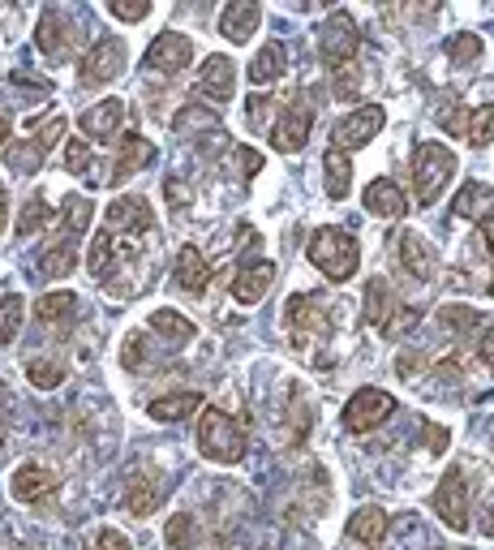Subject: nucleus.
Returning <instances> with one entry per match:
<instances>
[{"label":"nucleus","mask_w":494,"mask_h":550,"mask_svg":"<svg viewBox=\"0 0 494 550\" xmlns=\"http://www.w3.org/2000/svg\"><path fill=\"white\" fill-rule=\"evenodd\" d=\"M305 254H310V263L327 275L331 284H344L357 275V263H361V250L357 241L344 233V228H318V233H310V245H305Z\"/></svg>","instance_id":"f257e3e1"},{"label":"nucleus","mask_w":494,"mask_h":550,"mask_svg":"<svg viewBox=\"0 0 494 550\" xmlns=\"http://www.w3.org/2000/svg\"><path fill=\"white\" fill-rule=\"evenodd\" d=\"M198 447L215 465H241L250 443H245V430L232 422L224 409L211 404V409H202V417H198Z\"/></svg>","instance_id":"f03ea898"},{"label":"nucleus","mask_w":494,"mask_h":550,"mask_svg":"<svg viewBox=\"0 0 494 550\" xmlns=\"http://www.w3.org/2000/svg\"><path fill=\"white\" fill-rule=\"evenodd\" d=\"M452 177H456V155L447 151L443 142H417V151H413V185H417L421 207H434Z\"/></svg>","instance_id":"7ed1b4c3"},{"label":"nucleus","mask_w":494,"mask_h":550,"mask_svg":"<svg viewBox=\"0 0 494 550\" xmlns=\"http://www.w3.org/2000/svg\"><path fill=\"white\" fill-rule=\"evenodd\" d=\"M284 323H288V336H293V344L305 353L310 344H323L331 336V314L327 306L318 301L314 293H297V297H288V306H284Z\"/></svg>","instance_id":"20e7f679"},{"label":"nucleus","mask_w":494,"mask_h":550,"mask_svg":"<svg viewBox=\"0 0 494 550\" xmlns=\"http://www.w3.org/2000/svg\"><path fill=\"white\" fill-rule=\"evenodd\" d=\"M357 48H361V35H357V22L348 18L344 9L327 13V22L318 26V56H323L327 69H344L357 61Z\"/></svg>","instance_id":"39448f33"},{"label":"nucleus","mask_w":494,"mask_h":550,"mask_svg":"<svg viewBox=\"0 0 494 550\" xmlns=\"http://www.w3.org/2000/svg\"><path fill=\"white\" fill-rule=\"evenodd\" d=\"M383 125H387V108L383 104H361V108L348 112V117L336 121V129H331V147H336V151H361L366 142L379 138Z\"/></svg>","instance_id":"423d86ee"},{"label":"nucleus","mask_w":494,"mask_h":550,"mask_svg":"<svg viewBox=\"0 0 494 550\" xmlns=\"http://www.w3.org/2000/svg\"><path fill=\"white\" fill-rule=\"evenodd\" d=\"M391 413H396V396H387L383 387H361V392H353L344 404V426L353 434H370V430H379Z\"/></svg>","instance_id":"0eeeda50"},{"label":"nucleus","mask_w":494,"mask_h":550,"mask_svg":"<svg viewBox=\"0 0 494 550\" xmlns=\"http://www.w3.org/2000/svg\"><path fill=\"white\" fill-rule=\"evenodd\" d=\"M104 224L112 237H151L155 233V211L147 198L138 194H125V198H112V207L104 211Z\"/></svg>","instance_id":"6e6552de"},{"label":"nucleus","mask_w":494,"mask_h":550,"mask_svg":"<svg viewBox=\"0 0 494 550\" xmlns=\"http://www.w3.org/2000/svg\"><path fill=\"white\" fill-rule=\"evenodd\" d=\"M310 129H314V108L305 104V95H297L293 104H284L280 121L271 129V147L284 151V155H297L305 142H310Z\"/></svg>","instance_id":"1a4fd4ad"},{"label":"nucleus","mask_w":494,"mask_h":550,"mask_svg":"<svg viewBox=\"0 0 494 550\" xmlns=\"http://www.w3.org/2000/svg\"><path fill=\"white\" fill-rule=\"evenodd\" d=\"M125 61H129V52H125V39H99L91 52L82 56V86H108L116 74H125Z\"/></svg>","instance_id":"9d476101"},{"label":"nucleus","mask_w":494,"mask_h":550,"mask_svg":"<svg viewBox=\"0 0 494 550\" xmlns=\"http://www.w3.org/2000/svg\"><path fill=\"white\" fill-rule=\"evenodd\" d=\"M434 512H439V520L447 529L464 533L469 529V482H464L460 469H447L439 490H434Z\"/></svg>","instance_id":"9b49d317"},{"label":"nucleus","mask_w":494,"mask_h":550,"mask_svg":"<svg viewBox=\"0 0 494 550\" xmlns=\"http://www.w3.org/2000/svg\"><path fill=\"white\" fill-rule=\"evenodd\" d=\"M190 61H194V43L181 31L155 35V43L147 48V69H155V74H181V69H190Z\"/></svg>","instance_id":"f8f14e48"},{"label":"nucleus","mask_w":494,"mask_h":550,"mask_svg":"<svg viewBox=\"0 0 494 550\" xmlns=\"http://www.w3.org/2000/svg\"><path fill=\"white\" fill-rule=\"evenodd\" d=\"M121 125H125V99H99L95 108H86L82 117H78V129L91 142H112V138H121Z\"/></svg>","instance_id":"ddd939ff"},{"label":"nucleus","mask_w":494,"mask_h":550,"mask_svg":"<svg viewBox=\"0 0 494 550\" xmlns=\"http://www.w3.org/2000/svg\"><path fill=\"white\" fill-rule=\"evenodd\" d=\"M155 159V147L142 134H121L116 138V159H112V172H108V181L112 185H121L129 181L134 172H142Z\"/></svg>","instance_id":"4468645a"},{"label":"nucleus","mask_w":494,"mask_h":550,"mask_svg":"<svg viewBox=\"0 0 494 550\" xmlns=\"http://www.w3.org/2000/svg\"><path fill=\"white\" fill-rule=\"evenodd\" d=\"M237 91V65L228 56H207L198 69V95H207L211 104H228Z\"/></svg>","instance_id":"2eb2a0df"},{"label":"nucleus","mask_w":494,"mask_h":550,"mask_svg":"<svg viewBox=\"0 0 494 550\" xmlns=\"http://www.w3.org/2000/svg\"><path fill=\"white\" fill-rule=\"evenodd\" d=\"M452 211L460 215V220L486 228V224H494V190L482 185V181H464L456 202H452Z\"/></svg>","instance_id":"dca6fc26"},{"label":"nucleus","mask_w":494,"mask_h":550,"mask_svg":"<svg viewBox=\"0 0 494 550\" xmlns=\"http://www.w3.org/2000/svg\"><path fill=\"white\" fill-rule=\"evenodd\" d=\"M258 22H263V5L258 0H232L220 13V35L232 43H245L258 31Z\"/></svg>","instance_id":"f3484780"},{"label":"nucleus","mask_w":494,"mask_h":550,"mask_svg":"<svg viewBox=\"0 0 494 550\" xmlns=\"http://www.w3.org/2000/svg\"><path fill=\"white\" fill-rule=\"evenodd\" d=\"M361 202H366V211L379 215V220H400V215L409 211V198H404V190H400L396 181H387V177L370 181L366 194H361Z\"/></svg>","instance_id":"a211bd4d"},{"label":"nucleus","mask_w":494,"mask_h":550,"mask_svg":"<svg viewBox=\"0 0 494 550\" xmlns=\"http://www.w3.org/2000/svg\"><path fill=\"white\" fill-rule=\"evenodd\" d=\"M275 284V263H245L237 271V280H232V297L241 301V306H258V301L267 297V288Z\"/></svg>","instance_id":"6ab92c4d"},{"label":"nucleus","mask_w":494,"mask_h":550,"mask_svg":"<svg viewBox=\"0 0 494 550\" xmlns=\"http://www.w3.org/2000/svg\"><path fill=\"white\" fill-rule=\"evenodd\" d=\"M172 275H177V284L185 293H207V284H211V267H207V258H202L198 245H181L177 263H172Z\"/></svg>","instance_id":"aec40b11"},{"label":"nucleus","mask_w":494,"mask_h":550,"mask_svg":"<svg viewBox=\"0 0 494 550\" xmlns=\"http://www.w3.org/2000/svg\"><path fill=\"white\" fill-rule=\"evenodd\" d=\"M396 245H400V263H404V271H409L413 280H434V254H430L426 237H421V233H400Z\"/></svg>","instance_id":"412c9836"},{"label":"nucleus","mask_w":494,"mask_h":550,"mask_svg":"<svg viewBox=\"0 0 494 550\" xmlns=\"http://www.w3.org/2000/svg\"><path fill=\"white\" fill-rule=\"evenodd\" d=\"M9 490H13V499H22V503H39V499H48L56 490V477L43 465H22L18 473H13Z\"/></svg>","instance_id":"4be33fe9"},{"label":"nucleus","mask_w":494,"mask_h":550,"mask_svg":"<svg viewBox=\"0 0 494 550\" xmlns=\"http://www.w3.org/2000/svg\"><path fill=\"white\" fill-rule=\"evenodd\" d=\"M348 538L361 542V546H379L387 538V512L366 503V508H357L353 520H348Z\"/></svg>","instance_id":"5701e85b"},{"label":"nucleus","mask_w":494,"mask_h":550,"mask_svg":"<svg viewBox=\"0 0 494 550\" xmlns=\"http://www.w3.org/2000/svg\"><path fill=\"white\" fill-rule=\"evenodd\" d=\"M323 185H327V198H336V202L348 198V190H353V159L336 147L323 155Z\"/></svg>","instance_id":"b1692460"},{"label":"nucleus","mask_w":494,"mask_h":550,"mask_svg":"<svg viewBox=\"0 0 494 550\" xmlns=\"http://www.w3.org/2000/svg\"><path fill=\"white\" fill-rule=\"evenodd\" d=\"M159 503H164V482H159V477H134V482H129V490H125V508L134 512V516H151Z\"/></svg>","instance_id":"393cba45"},{"label":"nucleus","mask_w":494,"mask_h":550,"mask_svg":"<svg viewBox=\"0 0 494 550\" xmlns=\"http://www.w3.org/2000/svg\"><path fill=\"white\" fill-rule=\"evenodd\" d=\"M202 409V396L198 392H172V396H159L147 404V413L155 417V422H185L190 413Z\"/></svg>","instance_id":"a878e982"},{"label":"nucleus","mask_w":494,"mask_h":550,"mask_svg":"<svg viewBox=\"0 0 494 550\" xmlns=\"http://www.w3.org/2000/svg\"><path fill=\"white\" fill-rule=\"evenodd\" d=\"M35 314H39V323H56V327H65V323H74L78 318V297L74 293H43L35 301Z\"/></svg>","instance_id":"bb28decb"},{"label":"nucleus","mask_w":494,"mask_h":550,"mask_svg":"<svg viewBox=\"0 0 494 550\" xmlns=\"http://www.w3.org/2000/svg\"><path fill=\"white\" fill-rule=\"evenodd\" d=\"M284 65H288V52H284V43H263V52L250 61V82L254 86H271L275 78L284 74Z\"/></svg>","instance_id":"cd10ccee"},{"label":"nucleus","mask_w":494,"mask_h":550,"mask_svg":"<svg viewBox=\"0 0 494 550\" xmlns=\"http://www.w3.org/2000/svg\"><path fill=\"white\" fill-rule=\"evenodd\" d=\"M396 310H400V306H396V297H391V288H387L383 280H370V284H366V318H370V323L383 331Z\"/></svg>","instance_id":"c85d7f7f"},{"label":"nucleus","mask_w":494,"mask_h":550,"mask_svg":"<svg viewBox=\"0 0 494 550\" xmlns=\"http://www.w3.org/2000/svg\"><path fill=\"white\" fill-rule=\"evenodd\" d=\"M86 267H91V275L99 284H108V275L116 271V241H112V233L104 228L99 237H91V254H86Z\"/></svg>","instance_id":"c756f323"},{"label":"nucleus","mask_w":494,"mask_h":550,"mask_svg":"<svg viewBox=\"0 0 494 550\" xmlns=\"http://www.w3.org/2000/svg\"><path fill=\"white\" fill-rule=\"evenodd\" d=\"M52 220H56V207H48V198H43V194H31V202H26L22 215H18V224H13V233L31 237V233H39V228L52 224Z\"/></svg>","instance_id":"7c9ffc66"},{"label":"nucleus","mask_w":494,"mask_h":550,"mask_svg":"<svg viewBox=\"0 0 494 550\" xmlns=\"http://www.w3.org/2000/svg\"><path fill=\"white\" fill-rule=\"evenodd\" d=\"M74 263H78V245L74 241H56L52 250L39 254V271L52 275V280H56V275H69V271H74Z\"/></svg>","instance_id":"2f4dec72"},{"label":"nucleus","mask_w":494,"mask_h":550,"mask_svg":"<svg viewBox=\"0 0 494 550\" xmlns=\"http://www.w3.org/2000/svg\"><path fill=\"white\" fill-rule=\"evenodd\" d=\"M151 331H159V336H168V340H177V344L198 336V327L185 314H177V310H155L151 314Z\"/></svg>","instance_id":"473e14b6"},{"label":"nucleus","mask_w":494,"mask_h":550,"mask_svg":"<svg viewBox=\"0 0 494 550\" xmlns=\"http://www.w3.org/2000/svg\"><path fill=\"white\" fill-rule=\"evenodd\" d=\"M91 215H95V207H91L86 198H69V202H65V211H61V237H65V241L82 237V233H86V224H91Z\"/></svg>","instance_id":"72a5a7b5"},{"label":"nucleus","mask_w":494,"mask_h":550,"mask_svg":"<svg viewBox=\"0 0 494 550\" xmlns=\"http://www.w3.org/2000/svg\"><path fill=\"white\" fill-rule=\"evenodd\" d=\"M35 43L43 48V56H61L65 52V22L56 18V13L48 9L39 18V31H35Z\"/></svg>","instance_id":"f704fd0d"},{"label":"nucleus","mask_w":494,"mask_h":550,"mask_svg":"<svg viewBox=\"0 0 494 550\" xmlns=\"http://www.w3.org/2000/svg\"><path fill=\"white\" fill-rule=\"evenodd\" d=\"M439 323L447 331H456V336H469V331H482L486 327V318L477 314V310H469V306H443L439 310Z\"/></svg>","instance_id":"c9c22d12"},{"label":"nucleus","mask_w":494,"mask_h":550,"mask_svg":"<svg viewBox=\"0 0 494 550\" xmlns=\"http://www.w3.org/2000/svg\"><path fill=\"white\" fill-rule=\"evenodd\" d=\"M22 314H26V301H22L18 293L0 297V344H9L13 336H18V327H22Z\"/></svg>","instance_id":"e433bc0d"},{"label":"nucleus","mask_w":494,"mask_h":550,"mask_svg":"<svg viewBox=\"0 0 494 550\" xmlns=\"http://www.w3.org/2000/svg\"><path fill=\"white\" fill-rule=\"evenodd\" d=\"M26 379H31L39 392H52V387L65 383V366L61 361H31V366H26Z\"/></svg>","instance_id":"4c0bfd02"},{"label":"nucleus","mask_w":494,"mask_h":550,"mask_svg":"<svg viewBox=\"0 0 494 550\" xmlns=\"http://www.w3.org/2000/svg\"><path fill=\"white\" fill-rule=\"evenodd\" d=\"M464 138H469V147H477V151L490 147V138H494V104L473 112V117H469V134H464Z\"/></svg>","instance_id":"58836bf2"},{"label":"nucleus","mask_w":494,"mask_h":550,"mask_svg":"<svg viewBox=\"0 0 494 550\" xmlns=\"http://www.w3.org/2000/svg\"><path fill=\"white\" fill-rule=\"evenodd\" d=\"M164 538L172 550H190L194 538H198V529H194V516H172L168 520V529H164Z\"/></svg>","instance_id":"ea45409f"},{"label":"nucleus","mask_w":494,"mask_h":550,"mask_svg":"<svg viewBox=\"0 0 494 550\" xmlns=\"http://www.w3.org/2000/svg\"><path fill=\"white\" fill-rule=\"evenodd\" d=\"M447 56H452L456 65H469L482 56V35H456L452 43H447Z\"/></svg>","instance_id":"a19ab883"},{"label":"nucleus","mask_w":494,"mask_h":550,"mask_svg":"<svg viewBox=\"0 0 494 550\" xmlns=\"http://www.w3.org/2000/svg\"><path fill=\"white\" fill-rule=\"evenodd\" d=\"M61 134H65V117H52L48 125H39V129H35L31 147H35V151H39L43 159H48V151L56 147V138H61Z\"/></svg>","instance_id":"79ce46f5"},{"label":"nucleus","mask_w":494,"mask_h":550,"mask_svg":"<svg viewBox=\"0 0 494 550\" xmlns=\"http://www.w3.org/2000/svg\"><path fill=\"white\" fill-rule=\"evenodd\" d=\"M108 13L116 22H142L151 13V0H134V5L129 0H108Z\"/></svg>","instance_id":"37998d69"},{"label":"nucleus","mask_w":494,"mask_h":550,"mask_svg":"<svg viewBox=\"0 0 494 550\" xmlns=\"http://www.w3.org/2000/svg\"><path fill=\"white\" fill-rule=\"evenodd\" d=\"M65 168H69V172H86V168H91V147H86V138H69Z\"/></svg>","instance_id":"c03bdc74"},{"label":"nucleus","mask_w":494,"mask_h":550,"mask_svg":"<svg viewBox=\"0 0 494 550\" xmlns=\"http://www.w3.org/2000/svg\"><path fill=\"white\" fill-rule=\"evenodd\" d=\"M469 117H473L469 108H443L439 112V125L447 129V134H460L464 138V134H469Z\"/></svg>","instance_id":"a18cd8bd"},{"label":"nucleus","mask_w":494,"mask_h":550,"mask_svg":"<svg viewBox=\"0 0 494 550\" xmlns=\"http://www.w3.org/2000/svg\"><path fill=\"white\" fill-rule=\"evenodd\" d=\"M417 318H421V310H413V306H400L396 314H391V323L383 327V336H404L409 327H417Z\"/></svg>","instance_id":"49530a36"},{"label":"nucleus","mask_w":494,"mask_h":550,"mask_svg":"<svg viewBox=\"0 0 494 550\" xmlns=\"http://www.w3.org/2000/svg\"><path fill=\"white\" fill-rule=\"evenodd\" d=\"M357 65H344V69H331L336 74V95L344 99V104H353V95H357V74H353Z\"/></svg>","instance_id":"de8ad7c7"},{"label":"nucleus","mask_w":494,"mask_h":550,"mask_svg":"<svg viewBox=\"0 0 494 550\" xmlns=\"http://www.w3.org/2000/svg\"><path fill=\"white\" fill-rule=\"evenodd\" d=\"M477 357H482V366L494 379V327H482V336H477Z\"/></svg>","instance_id":"09e8293b"},{"label":"nucleus","mask_w":494,"mask_h":550,"mask_svg":"<svg viewBox=\"0 0 494 550\" xmlns=\"http://www.w3.org/2000/svg\"><path fill=\"white\" fill-rule=\"evenodd\" d=\"M95 550H129V538H125L121 529H99Z\"/></svg>","instance_id":"8fccbe9b"},{"label":"nucleus","mask_w":494,"mask_h":550,"mask_svg":"<svg viewBox=\"0 0 494 550\" xmlns=\"http://www.w3.org/2000/svg\"><path fill=\"white\" fill-rule=\"evenodd\" d=\"M396 370L404 374V379H413L417 370H426V357L421 353H400V361H396Z\"/></svg>","instance_id":"3c124183"},{"label":"nucleus","mask_w":494,"mask_h":550,"mask_svg":"<svg viewBox=\"0 0 494 550\" xmlns=\"http://www.w3.org/2000/svg\"><path fill=\"white\" fill-rule=\"evenodd\" d=\"M125 366H129V370H138V366H142V336H138V331L125 340Z\"/></svg>","instance_id":"603ef678"},{"label":"nucleus","mask_w":494,"mask_h":550,"mask_svg":"<svg viewBox=\"0 0 494 550\" xmlns=\"http://www.w3.org/2000/svg\"><path fill=\"white\" fill-rule=\"evenodd\" d=\"M237 159H241L245 177H254V172H258V168H263V155H258V151H250V147H241V151H237Z\"/></svg>","instance_id":"864d4df0"},{"label":"nucleus","mask_w":494,"mask_h":550,"mask_svg":"<svg viewBox=\"0 0 494 550\" xmlns=\"http://www.w3.org/2000/svg\"><path fill=\"white\" fill-rule=\"evenodd\" d=\"M426 434H430V452H447V430L426 426Z\"/></svg>","instance_id":"5fc2aeb1"},{"label":"nucleus","mask_w":494,"mask_h":550,"mask_svg":"<svg viewBox=\"0 0 494 550\" xmlns=\"http://www.w3.org/2000/svg\"><path fill=\"white\" fill-rule=\"evenodd\" d=\"M5 224H9V198L0 190V233H5Z\"/></svg>","instance_id":"6e6d98bb"},{"label":"nucleus","mask_w":494,"mask_h":550,"mask_svg":"<svg viewBox=\"0 0 494 550\" xmlns=\"http://www.w3.org/2000/svg\"><path fill=\"white\" fill-rule=\"evenodd\" d=\"M9 138H13V125H9L5 117H0V147H5V142H9Z\"/></svg>","instance_id":"4d7b16f0"},{"label":"nucleus","mask_w":494,"mask_h":550,"mask_svg":"<svg viewBox=\"0 0 494 550\" xmlns=\"http://www.w3.org/2000/svg\"><path fill=\"white\" fill-rule=\"evenodd\" d=\"M482 533H486V538H494V508H490L486 520H482Z\"/></svg>","instance_id":"13d9d810"}]
</instances>
